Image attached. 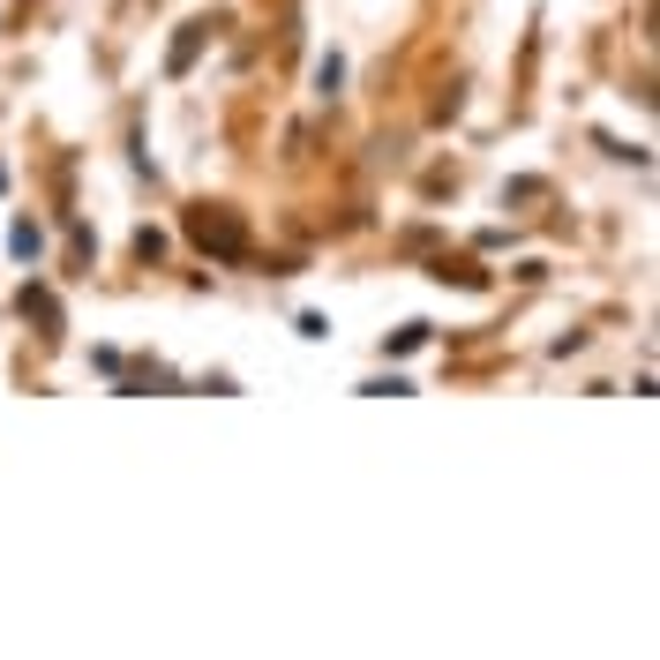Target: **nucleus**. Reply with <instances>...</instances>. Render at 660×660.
<instances>
[{"label":"nucleus","instance_id":"obj_1","mask_svg":"<svg viewBox=\"0 0 660 660\" xmlns=\"http://www.w3.org/2000/svg\"><path fill=\"white\" fill-rule=\"evenodd\" d=\"M189 233L203 241V248H219L225 263H241V255H248V225L225 219V211H211V203H203V211H189Z\"/></svg>","mask_w":660,"mask_h":660},{"label":"nucleus","instance_id":"obj_2","mask_svg":"<svg viewBox=\"0 0 660 660\" xmlns=\"http://www.w3.org/2000/svg\"><path fill=\"white\" fill-rule=\"evenodd\" d=\"M8 248L23 255V263H38V248H45V233H38V225H16V233H8Z\"/></svg>","mask_w":660,"mask_h":660},{"label":"nucleus","instance_id":"obj_3","mask_svg":"<svg viewBox=\"0 0 660 660\" xmlns=\"http://www.w3.org/2000/svg\"><path fill=\"white\" fill-rule=\"evenodd\" d=\"M23 315H38V323H61V308H53V293H38V285H23Z\"/></svg>","mask_w":660,"mask_h":660}]
</instances>
